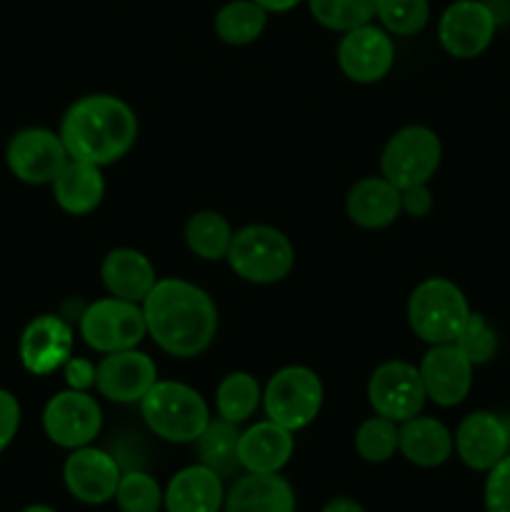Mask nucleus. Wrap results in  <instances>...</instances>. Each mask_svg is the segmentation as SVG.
Returning a JSON list of instances; mask_svg holds the SVG:
<instances>
[{
  "label": "nucleus",
  "instance_id": "1",
  "mask_svg": "<svg viewBox=\"0 0 510 512\" xmlns=\"http://www.w3.org/2000/svg\"><path fill=\"white\" fill-rule=\"evenodd\" d=\"M140 305L148 335L173 358H198L218 335V308L213 298L190 280L158 278Z\"/></svg>",
  "mask_w": 510,
  "mask_h": 512
},
{
  "label": "nucleus",
  "instance_id": "2",
  "mask_svg": "<svg viewBox=\"0 0 510 512\" xmlns=\"http://www.w3.org/2000/svg\"><path fill=\"white\" fill-rule=\"evenodd\" d=\"M138 130V115L123 98L90 93L65 110L58 133L70 158L105 168L133 150Z\"/></svg>",
  "mask_w": 510,
  "mask_h": 512
},
{
  "label": "nucleus",
  "instance_id": "3",
  "mask_svg": "<svg viewBox=\"0 0 510 512\" xmlns=\"http://www.w3.org/2000/svg\"><path fill=\"white\" fill-rule=\"evenodd\" d=\"M138 405L150 433L165 443H195L210 423V408L203 395L178 380L158 378Z\"/></svg>",
  "mask_w": 510,
  "mask_h": 512
},
{
  "label": "nucleus",
  "instance_id": "4",
  "mask_svg": "<svg viewBox=\"0 0 510 512\" xmlns=\"http://www.w3.org/2000/svg\"><path fill=\"white\" fill-rule=\"evenodd\" d=\"M470 313L473 310L460 285L440 275L420 280L405 310L410 330L428 345L455 343Z\"/></svg>",
  "mask_w": 510,
  "mask_h": 512
},
{
  "label": "nucleus",
  "instance_id": "5",
  "mask_svg": "<svg viewBox=\"0 0 510 512\" xmlns=\"http://www.w3.org/2000/svg\"><path fill=\"white\" fill-rule=\"evenodd\" d=\"M225 260L245 283L275 285L293 273L295 248L283 230L253 223L235 230Z\"/></svg>",
  "mask_w": 510,
  "mask_h": 512
},
{
  "label": "nucleus",
  "instance_id": "6",
  "mask_svg": "<svg viewBox=\"0 0 510 512\" xmlns=\"http://www.w3.org/2000/svg\"><path fill=\"white\" fill-rule=\"evenodd\" d=\"M323 400V380L308 365H285L263 388L265 415L290 433L308 428L323 410Z\"/></svg>",
  "mask_w": 510,
  "mask_h": 512
},
{
  "label": "nucleus",
  "instance_id": "7",
  "mask_svg": "<svg viewBox=\"0 0 510 512\" xmlns=\"http://www.w3.org/2000/svg\"><path fill=\"white\" fill-rule=\"evenodd\" d=\"M443 160L440 135L428 125H405L395 130L380 153V175L398 190L425 185L435 178Z\"/></svg>",
  "mask_w": 510,
  "mask_h": 512
},
{
  "label": "nucleus",
  "instance_id": "8",
  "mask_svg": "<svg viewBox=\"0 0 510 512\" xmlns=\"http://www.w3.org/2000/svg\"><path fill=\"white\" fill-rule=\"evenodd\" d=\"M78 330L85 345L100 355L138 348L148 335L143 305L115 295L85 305L78 315Z\"/></svg>",
  "mask_w": 510,
  "mask_h": 512
},
{
  "label": "nucleus",
  "instance_id": "9",
  "mask_svg": "<svg viewBox=\"0 0 510 512\" xmlns=\"http://www.w3.org/2000/svg\"><path fill=\"white\" fill-rule=\"evenodd\" d=\"M68 160L70 155L60 133L40 125L18 130L5 145V165L13 178L25 185H50Z\"/></svg>",
  "mask_w": 510,
  "mask_h": 512
},
{
  "label": "nucleus",
  "instance_id": "10",
  "mask_svg": "<svg viewBox=\"0 0 510 512\" xmlns=\"http://www.w3.org/2000/svg\"><path fill=\"white\" fill-rule=\"evenodd\" d=\"M498 15L485 0H455L438 20L440 48L455 60H473L493 45Z\"/></svg>",
  "mask_w": 510,
  "mask_h": 512
},
{
  "label": "nucleus",
  "instance_id": "11",
  "mask_svg": "<svg viewBox=\"0 0 510 512\" xmlns=\"http://www.w3.org/2000/svg\"><path fill=\"white\" fill-rule=\"evenodd\" d=\"M43 430L58 448H85L93 445L103 430V410L90 393L65 388L45 403Z\"/></svg>",
  "mask_w": 510,
  "mask_h": 512
},
{
  "label": "nucleus",
  "instance_id": "12",
  "mask_svg": "<svg viewBox=\"0 0 510 512\" xmlns=\"http://www.w3.org/2000/svg\"><path fill=\"white\" fill-rule=\"evenodd\" d=\"M368 403L375 415L405 423L423 413L428 395L420 380L418 365L405 360H388L370 373Z\"/></svg>",
  "mask_w": 510,
  "mask_h": 512
},
{
  "label": "nucleus",
  "instance_id": "13",
  "mask_svg": "<svg viewBox=\"0 0 510 512\" xmlns=\"http://www.w3.org/2000/svg\"><path fill=\"white\" fill-rule=\"evenodd\" d=\"M335 58L345 78L353 83H380L395 65L393 35L380 25H360L340 35Z\"/></svg>",
  "mask_w": 510,
  "mask_h": 512
},
{
  "label": "nucleus",
  "instance_id": "14",
  "mask_svg": "<svg viewBox=\"0 0 510 512\" xmlns=\"http://www.w3.org/2000/svg\"><path fill=\"white\" fill-rule=\"evenodd\" d=\"M73 345L75 335L68 320L53 313L35 315L20 333V365L35 378L53 375L55 370L68 363V358L73 355Z\"/></svg>",
  "mask_w": 510,
  "mask_h": 512
},
{
  "label": "nucleus",
  "instance_id": "15",
  "mask_svg": "<svg viewBox=\"0 0 510 512\" xmlns=\"http://www.w3.org/2000/svg\"><path fill=\"white\" fill-rule=\"evenodd\" d=\"M158 380V365L138 348L108 353L95 368V390L118 405H135Z\"/></svg>",
  "mask_w": 510,
  "mask_h": 512
},
{
  "label": "nucleus",
  "instance_id": "16",
  "mask_svg": "<svg viewBox=\"0 0 510 512\" xmlns=\"http://www.w3.org/2000/svg\"><path fill=\"white\" fill-rule=\"evenodd\" d=\"M120 475H123V468L118 458L95 445L70 450L63 465L65 488L83 505H105L115 500Z\"/></svg>",
  "mask_w": 510,
  "mask_h": 512
},
{
  "label": "nucleus",
  "instance_id": "17",
  "mask_svg": "<svg viewBox=\"0 0 510 512\" xmlns=\"http://www.w3.org/2000/svg\"><path fill=\"white\" fill-rule=\"evenodd\" d=\"M455 455L465 468L488 473L510 453V433L503 415L490 410H473L458 423L453 435Z\"/></svg>",
  "mask_w": 510,
  "mask_h": 512
},
{
  "label": "nucleus",
  "instance_id": "18",
  "mask_svg": "<svg viewBox=\"0 0 510 512\" xmlns=\"http://www.w3.org/2000/svg\"><path fill=\"white\" fill-rule=\"evenodd\" d=\"M418 370L425 395L440 408H455L473 390L475 365L460 353L455 343L430 345L428 353L420 358Z\"/></svg>",
  "mask_w": 510,
  "mask_h": 512
},
{
  "label": "nucleus",
  "instance_id": "19",
  "mask_svg": "<svg viewBox=\"0 0 510 512\" xmlns=\"http://www.w3.org/2000/svg\"><path fill=\"white\" fill-rule=\"evenodd\" d=\"M295 453V433L273 420H258L240 430L238 458L243 473H280Z\"/></svg>",
  "mask_w": 510,
  "mask_h": 512
},
{
  "label": "nucleus",
  "instance_id": "20",
  "mask_svg": "<svg viewBox=\"0 0 510 512\" xmlns=\"http://www.w3.org/2000/svg\"><path fill=\"white\" fill-rule=\"evenodd\" d=\"M225 512H295V490L280 473H240L225 490Z\"/></svg>",
  "mask_w": 510,
  "mask_h": 512
},
{
  "label": "nucleus",
  "instance_id": "21",
  "mask_svg": "<svg viewBox=\"0 0 510 512\" xmlns=\"http://www.w3.org/2000/svg\"><path fill=\"white\" fill-rule=\"evenodd\" d=\"M225 480L203 463L178 470L165 485V512H220L225 503Z\"/></svg>",
  "mask_w": 510,
  "mask_h": 512
},
{
  "label": "nucleus",
  "instance_id": "22",
  "mask_svg": "<svg viewBox=\"0 0 510 512\" xmlns=\"http://www.w3.org/2000/svg\"><path fill=\"white\" fill-rule=\"evenodd\" d=\"M345 213L350 223L363 230L390 228L400 218V190L383 175L360 178L345 198Z\"/></svg>",
  "mask_w": 510,
  "mask_h": 512
},
{
  "label": "nucleus",
  "instance_id": "23",
  "mask_svg": "<svg viewBox=\"0 0 510 512\" xmlns=\"http://www.w3.org/2000/svg\"><path fill=\"white\" fill-rule=\"evenodd\" d=\"M398 453L418 468H440L455 453L453 433L438 418L420 413L398 423Z\"/></svg>",
  "mask_w": 510,
  "mask_h": 512
},
{
  "label": "nucleus",
  "instance_id": "24",
  "mask_svg": "<svg viewBox=\"0 0 510 512\" xmlns=\"http://www.w3.org/2000/svg\"><path fill=\"white\" fill-rule=\"evenodd\" d=\"M100 280L108 295L143 303L153 285L158 283L155 265L145 253L135 248H115L100 263Z\"/></svg>",
  "mask_w": 510,
  "mask_h": 512
},
{
  "label": "nucleus",
  "instance_id": "25",
  "mask_svg": "<svg viewBox=\"0 0 510 512\" xmlns=\"http://www.w3.org/2000/svg\"><path fill=\"white\" fill-rule=\"evenodd\" d=\"M58 208L68 215H88L105 198L103 168L85 160H68L58 178L50 183Z\"/></svg>",
  "mask_w": 510,
  "mask_h": 512
},
{
  "label": "nucleus",
  "instance_id": "26",
  "mask_svg": "<svg viewBox=\"0 0 510 512\" xmlns=\"http://www.w3.org/2000/svg\"><path fill=\"white\" fill-rule=\"evenodd\" d=\"M238 443H240V425L230 423L223 418H210L200 438L195 440V450H198V463L218 473L223 480L238 478L243 473V465L238 458Z\"/></svg>",
  "mask_w": 510,
  "mask_h": 512
},
{
  "label": "nucleus",
  "instance_id": "27",
  "mask_svg": "<svg viewBox=\"0 0 510 512\" xmlns=\"http://www.w3.org/2000/svg\"><path fill=\"white\" fill-rule=\"evenodd\" d=\"M233 233L235 230L230 228V223L220 213H215V210H198L185 223L183 238L195 258L218 263V260L228 258Z\"/></svg>",
  "mask_w": 510,
  "mask_h": 512
},
{
  "label": "nucleus",
  "instance_id": "28",
  "mask_svg": "<svg viewBox=\"0 0 510 512\" xmlns=\"http://www.w3.org/2000/svg\"><path fill=\"white\" fill-rule=\"evenodd\" d=\"M263 405V388L255 380V375L245 370L228 373L215 388V410L218 418L230 420L235 425H243L255 415V410Z\"/></svg>",
  "mask_w": 510,
  "mask_h": 512
},
{
  "label": "nucleus",
  "instance_id": "29",
  "mask_svg": "<svg viewBox=\"0 0 510 512\" xmlns=\"http://www.w3.org/2000/svg\"><path fill=\"white\" fill-rule=\"evenodd\" d=\"M268 15V10L260 8L255 0H230L215 13V35L235 48L250 45L263 35Z\"/></svg>",
  "mask_w": 510,
  "mask_h": 512
},
{
  "label": "nucleus",
  "instance_id": "30",
  "mask_svg": "<svg viewBox=\"0 0 510 512\" xmlns=\"http://www.w3.org/2000/svg\"><path fill=\"white\" fill-rule=\"evenodd\" d=\"M308 8L323 28L335 33H348L375 18V0H308Z\"/></svg>",
  "mask_w": 510,
  "mask_h": 512
},
{
  "label": "nucleus",
  "instance_id": "31",
  "mask_svg": "<svg viewBox=\"0 0 510 512\" xmlns=\"http://www.w3.org/2000/svg\"><path fill=\"white\" fill-rule=\"evenodd\" d=\"M355 453L365 463H388L398 453V423L383 415L363 420L360 428L355 430Z\"/></svg>",
  "mask_w": 510,
  "mask_h": 512
},
{
  "label": "nucleus",
  "instance_id": "32",
  "mask_svg": "<svg viewBox=\"0 0 510 512\" xmlns=\"http://www.w3.org/2000/svg\"><path fill=\"white\" fill-rule=\"evenodd\" d=\"M163 493L158 480L145 470H123L115 490V505L120 512H160Z\"/></svg>",
  "mask_w": 510,
  "mask_h": 512
},
{
  "label": "nucleus",
  "instance_id": "33",
  "mask_svg": "<svg viewBox=\"0 0 510 512\" xmlns=\"http://www.w3.org/2000/svg\"><path fill=\"white\" fill-rule=\"evenodd\" d=\"M375 18L390 35H415L428 25V0H375Z\"/></svg>",
  "mask_w": 510,
  "mask_h": 512
},
{
  "label": "nucleus",
  "instance_id": "34",
  "mask_svg": "<svg viewBox=\"0 0 510 512\" xmlns=\"http://www.w3.org/2000/svg\"><path fill=\"white\" fill-rule=\"evenodd\" d=\"M455 345L478 368V365L490 363L495 353H498V333H495V328L488 323L485 315L473 310L470 318L465 320L463 330L458 333V338H455Z\"/></svg>",
  "mask_w": 510,
  "mask_h": 512
},
{
  "label": "nucleus",
  "instance_id": "35",
  "mask_svg": "<svg viewBox=\"0 0 510 512\" xmlns=\"http://www.w3.org/2000/svg\"><path fill=\"white\" fill-rule=\"evenodd\" d=\"M485 512H510V453L485 473Z\"/></svg>",
  "mask_w": 510,
  "mask_h": 512
},
{
  "label": "nucleus",
  "instance_id": "36",
  "mask_svg": "<svg viewBox=\"0 0 510 512\" xmlns=\"http://www.w3.org/2000/svg\"><path fill=\"white\" fill-rule=\"evenodd\" d=\"M20 418H23V413H20L18 398L10 390L0 388V453H5L18 435Z\"/></svg>",
  "mask_w": 510,
  "mask_h": 512
},
{
  "label": "nucleus",
  "instance_id": "37",
  "mask_svg": "<svg viewBox=\"0 0 510 512\" xmlns=\"http://www.w3.org/2000/svg\"><path fill=\"white\" fill-rule=\"evenodd\" d=\"M95 368H98V363H93L90 358H75V355H70L68 363L63 365L65 385H68L70 390L90 393V390L95 388Z\"/></svg>",
  "mask_w": 510,
  "mask_h": 512
},
{
  "label": "nucleus",
  "instance_id": "38",
  "mask_svg": "<svg viewBox=\"0 0 510 512\" xmlns=\"http://www.w3.org/2000/svg\"><path fill=\"white\" fill-rule=\"evenodd\" d=\"M400 208L410 218H425V215H430V210H433V193H430L428 183L400 190Z\"/></svg>",
  "mask_w": 510,
  "mask_h": 512
},
{
  "label": "nucleus",
  "instance_id": "39",
  "mask_svg": "<svg viewBox=\"0 0 510 512\" xmlns=\"http://www.w3.org/2000/svg\"><path fill=\"white\" fill-rule=\"evenodd\" d=\"M323 512H365L363 505L358 503V500L353 498H345V495H340V498H333L325 503Z\"/></svg>",
  "mask_w": 510,
  "mask_h": 512
},
{
  "label": "nucleus",
  "instance_id": "40",
  "mask_svg": "<svg viewBox=\"0 0 510 512\" xmlns=\"http://www.w3.org/2000/svg\"><path fill=\"white\" fill-rule=\"evenodd\" d=\"M255 3L268 10V13H288V10L298 8L303 0H255Z\"/></svg>",
  "mask_w": 510,
  "mask_h": 512
},
{
  "label": "nucleus",
  "instance_id": "41",
  "mask_svg": "<svg viewBox=\"0 0 510 512\" xmlns=\"http://www.w3.org/2000/svg\"><path fill=\"white\" fill-rule=\"evenodd\" d=\"M20 512H58V510H53L50 505H28V508Z\"/></svg>",
  "mask_w": 510,
  "mask_h": 512
}]
</instances>
